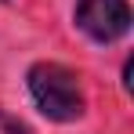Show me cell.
<instances>
[{"label":"cell","instance_id":"obj_2","mask_svg":"<svg viewBox=\"0 0 134 134\" xmlns=\"http://www.w3.org/2000/svg\"><path fill=\"white\" fill-rule=\"evenodd\" d=\"M76 25L98 44H112L131 29V4L127 0H80Z\"/></svg>","mask_w":134,"mask_h":134},{"label":"cell","instance_id":"obj_1","mask_svg":"<svg viewBox=\"0 0 134 134\" xmlns=\"http://www.w3.org/2000/svg\"><path fill=\"white\" fill-rule=\"evenodd\" d=\"M25 80H29V94H33L36 109L47 120L72 123L83 116V91H80V76L72 69L58 65V62H36Z\"/></svg>","mask_w":134,"mask_h":134}]
</instances>
